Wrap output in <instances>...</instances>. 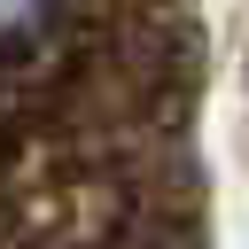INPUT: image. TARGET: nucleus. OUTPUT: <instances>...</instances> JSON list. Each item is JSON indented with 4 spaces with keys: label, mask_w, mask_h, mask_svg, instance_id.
Listing matches in <instances>:
<instances>
[{
    "label": "nucleus",
    "mask_w": 249,
    "mask_h": 249,
    "mask_svg": "<svg viewBox=\"0 0 249 249\" xmlns=\"http://www.w3.org/2000/svg\"><path fill=\"white\" fill-rule=\"evenodd\" d=\"M62 23V0H0V62L39 54V39Z\"/></svg>",
    "instance_id": "obj_1"
}]
</instances>
